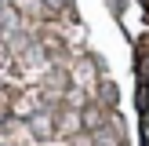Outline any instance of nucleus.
Here are the masks:
<instances>
[{
	"mask_svg": "<svg viewBox=\"0 0 149 146\" xmlns=\"http://www.w3.org/2000/svg\"><path fill=\"white\" fill-rule=\"evenodd\" d=\"M80 128H84L87 135H98V131L106 128V121H102V110H98V102L84 106V113H80Z\"/></svg>",
	"mask_w": 149,
	"mask_h": 146,
	"instance_id": "obj_1",
	"label": "nucleus"
},
{
	"mask_svg": "<svg viewBox=\"0 0 149 146\" xmlns=\"http://www.w3.org/2000/svg\"><path fill=\"white\" fill-rule=\"evenodd\" d=\"M29 131H33L36 139H51V135H55V117H51L47 110L33 113V117H29Z\"/></svg>",
	"mask_w": 149,
	"mask_h": 146,
	"instance_id": "obj_2",
	"label": "nucleus"
},
{
	"mask_svg": "<svg viewBox=\"0 0 149 146\" xmlns=\"http://www.w3.org/2000/svg\"><path fill=\"white\" fill-rule=\"evenodd\" d=\"M65 4H69V0H44V7H47V11H62Z\"/></svg>",
	"mask_w": 149,
	"mask_h": 146,
	"instance_id": "obj_3",
	"label": "nucleus"
}]
</instances>
